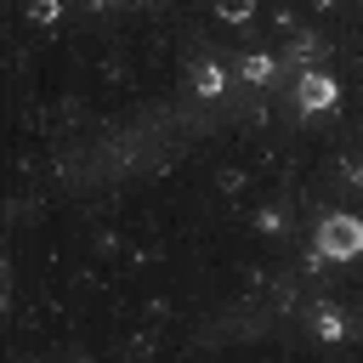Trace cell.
Segmentation results:
<instances>
[{
  "label": "cell",
  "mask_w": 363,
  "mask_h": 363,
  "mask_svg": "<svg viewBox=\"0 0 363 363\" xmlns=\"http://www.w3.org/2000/svg\"><path fill=\"white\" fill-rule=\"evenodd\" d=\"M357 244H363V227H357V216H329V221L318 227V250H323V255H340V261H352V255H357Z\"/></svg>",
  "instance_id": "1"
},
{
  "label": "cell",
  "mask_w": 363,
  "mask_h": 363,
  "mask_svg": "<svg viewBox=\"0 0 363 363\" xmlns=\"http://www.w3.org/2000/svg\"><path fill=\"white\" fill-rule=\"evenodd\" d=\"M295 102H301V113H323V108L335 102V79H329V74H301Z\"/></svg>",
  "instance_id": "2"
},
{
  "label": "cell",
  "mask_w": 363,
  "mask_h": 363,
  "mask_svg": "<svg viewBox=\"0 0 363 363\" xmlns=\"http://www.w3.org/2000/svg\"><path fill=\"white\" fill-rule=\"evenodd\" d=\"M193 85H199V96H216V91H221V85H227V74H221V68H216V62H204V68H199V74H193Z\"/></svg>",
  "instance_id": "3"
},
{
  "label": "cell",
  "mask_w": 363,
  "mask_h": 363,
  "mask_svg": "<svg viewBox=\"0 0 363 363\" xmlns=\"http://www.w3.org/2000/svg\"><path fill=\"white\" fill-rule=\"evenodd\" d=\"M238 74H244L250 85H261V79H272V57H244V62H238Z\"/></svg>",
  "instance_id": "4"
},
{
  "label": "cell",
  "mask_w": 363,
  "mask_h": 363,
  "mask_svg": "<svg viewBox=\"0 0 363 363\" xmlns=\"http://www.w3.org/2000/svg\"><path fill=\"white\" fill-rule=\"evenodd\" d=\"M57 11H62L57 0H34V6H28V17H34V23H57Z\"/></svg>",
  "instance_id": "5"
},
{
  "label": "cell",
  "mask_w": 363,
  "mask_h": 363,
  "mask_svg": "<svg viewBox=\"0 0 363 363\" xmlns=\"http://www.w3.org/2000/svg\"><path fill=\"white\" fill-rule=\"evenodd\" d=\"M221 17H233V23H244V17H250V0H221Z\"/></svg>",
  "instance_id": "6"
},
{
  "label": "cell",
  "mask_w": 363,
  "mask_h": 363,
  "mask_svg": "<svg viewBox=\"0 0 363 363\" xmlns=\"http://www.w3.org/2000/svg\"><path fill=\"white\" fill-rule=\"evenodd\" d=\"M96 6H102V0H96Z\"/></svg>",
  "instance_id": "7"
}]
</instances>
